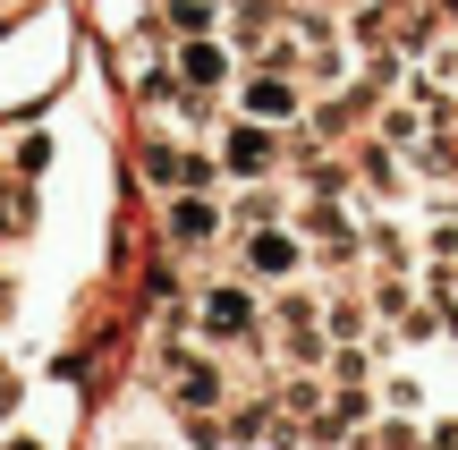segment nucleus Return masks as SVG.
<instances>
[{"instance_id":"f257e3e1","label":"nucleus","mask_w":458,"mask_h":450,"mask_svg":"<svg viewBox=\"0 0 458 450\" xmlns=\"http://www.w3.org/2000/svg\"><path fill=\"white\" fill-rule=\"evenodd\" d=\"M246 111H255V119H289V111H297V94H289L280 77H255V85H246Z\"/></svg>"},{"instance_id":"f03ea898","label":"nucleus","mask_w":458,"mask_h":450,"mask_svg":"<svg viewBox=\"0 0 458 450\" xmlns=\"http://www.w3.org/2000/svg\"><path fill=\"white\" fill-rule=\"evenodd\" d=\"M246 255H255V272H289V264H297V247H289V238H255Z\"/></svg>"},{"instance_id":"7ed1b4c3","label":"nucleus","mask_w":458,"mask_h":450,"mask_svg":"<svg viewBox=\"0 0 458 450\" xmlns=\"http://www.w3.org/2000/svg\"><path fill=\"white\" fill-rule=\"evenodd\" d=\"M187 77H196V85H221L229 68H221V51H213V43H196V51H187Z\"/></svg>"},{"instance_id":"20e7f679","label":"nucleus","mask_w":458,"mask_h":450,"mask_svg":"<svg viewBox=\"0 0 458 450\" xmlns=\"http://www.w3.org/2000/svg\"><path fill=\"white\" fill-rule=\"evenodd\" d=\"M229 162H238V170H263V162H272V145H263L255 128H238V145H229Z\"/></svg>"},{"instance_id":"39448f33","label":"nucleus","mask_w":458,"mask_h":450,"mask_svg":"<svg viewBox=\"0 0 458 450\" xmlns=\"http://www.w3.org/2000/svg\"><path fill=\"white\" fill-rule=\"evenodd\" d=\"M238 323H246V298H238V289H221V298H213V332H238Z\"/></svg>"}]
</instances>
